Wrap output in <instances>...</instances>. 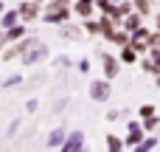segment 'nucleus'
Wrapping results in <instances>:
<instances>
[{
	"label": "nucleus",
	"mask_w": 160,
	"mask_h": 152,
	"mask_svg": "<svg viewBox=\"0 0 160 152\" xmlns=\"http://www.w3.org/2000/svg\"><path fill=\"white\" fill-rule=\"evenodd\" d=\"M39 11H42V3H39V0H25V3L17 8L20 20H37V17H39Z\"/></svg>",
	"instance_id": "nucleus-6"
},
{
	"label": "nucleus",
	"mask_w": 160,
	"mask_h": 152,
	"mask_svg": "<svg viewBox=\"0 0 160 152\" xmlns=\"http://www.w3.org/2000/svg\"><path fill=\"white\" fill-rule=\"evenodd\" d=\"M121 23H124V31H135V28L141 25V14H138V11H135V14L129 11V14L121 17Z\"/></svg>",
	"instance_id": "nucleus-12"
},
{
	"label": "nucleus",
	"mask_w": 160,
	"mask_h": 152,
	"mask_svg": "<svg viewBox=\"0 0 160 152\" xmlns=\"http://www.w3.org/2000/svg\"><path fill=\"white\" fill-rule=\"evenodd\" d=\"M158 147V138H141V144L135 147L138 152H149V149H155Z\"/></svg>",
	"instance_id": "nucleus-20"
},
{
	"label": "nucleus",
	"mask_w": 160,
	"mask_h": 152,
	"mask_svg": "<svg viewBox=\"0 0 160 152\" xmlns=\"http://www.w3.org/2000/svg\"><path fill=\"white\" fill-rule=\"evenodd\" d=\"M84 147V133L73 130V133H65V141H62V149L65 152H79Z\"/></svg>",
	"instance_id": "nucleus-5"
},
{
	"label": "nucleus",
	"mask_w": 160,
	"mask_h": 152,
	"mask_svg": "<svg viewBox=\"0 0 160 152\" xmlns=\"http://www.w3.org/2000/svg\"><path fill=\"white\" fill-rule=\"evenodd\" d=\"M84 31H87V34H96V37H98V23L87 17V20H84Z\"/></svg>",
	"instance_id": "nucleus-22"
},
{
	"label": "nucleus",
	"mask_w": 160,
	"mask_h": 152,
	"mask_svg": "<svg viewBox=\"0 0 160 152\" xmlns=\"http://www.w3.org/2000/svg\"><path fill=\"white\" fill-rule=\"evenodd\" d=\"M143 133H155V130H160V118H158V113L155 116H149V118H143Z\"/></svg>",
	"instance_id": "nucleus-15"
},
{
	"label": "nucleus",
	"mask_w": 160,
	"mask_h": 152,
	"mask_svg": "<svg viewBox=\"0 0 160 152\" xmlns=\"http://www.w3.org/2000/svg\"><path fill=\"white\" fill-rule=\"evenodd\" d=\"M93 8H96V3H93V0H76V3H73V11H76L82 20L93 17Z\"/></svg>",
	"instance_id": "nucleus-11"
},
{
	"label": "nucleus",
	"mask_w": 160,
	"mask_h": 152,
	"mask_svg": "<svg viewBox=\"0 0 160 152\" xmlns=\"http://www.w3.org/2000/svg\"><path fill=\"white\" fill-rule=\"evenodd\" d=\"M62 39H82V28H76V25H62Z\"/></svg>",
	"instance_id": "nucleus-14"
},
{
	"label": "nucleus",
	"mask_w": 160,
	"mask_h": 152,
	"mask_svg": "<svg viewBox=\"0 0 160 152\" xmlns=\"http://www.w3.org/2000/svg\"><path fill=\"white\" fill-rule=\"evenodd\" d=\"M56 65H59V68H68V65H70V59H68V56H59V59H56Z\"/></svg>",
	"instance_id": "nucleus-28"
},
{
	"label": "nucleus",
	"mask_w": 160,
	"mask_h": 152,
	"mask_svg": "<svg viewBox=\"0 0 160 152\" xmlns=\"http://www.w3.org/2000/svg\"><path fill=\"white\" fill-rule=\"evenodd\" d=\"M87 71H90V59H82L79 62V73H87Z\"/></svg>",
	"instance_id": "nucleus-27"
},
{
	"label": "nucleus",
	"mask_w": 160,
	"mask_h": 152,
	"mask_svg": "<svg viewBox=\"0 0 160 152\" xmlns=\"http://www.w3.org/2000/svg\"><path fill=\"white\" fill-rule=\"evenodd\" d=\"M25 110H28V113H34V110H37V99H31V102L25 104Z\"/></svg>",
	"instance_id": "nucleus-29"
},
{
	"label": "nucleus",
	"mask_w": 160,
	"mask_h": 152,
	"mask_svg": "<svg viewBox=\"0 0 160 152\" xmlns=\"http://www.w3.org/2000/svg\"><path fill=\"white\" fill-rule=\"evenodd\" d=\"M158 87H160V73H158Z\"/></svg>",
	"instance_id": "nucleus-31"
},
{
	"label": "nucleus",
	"mask_w": 160,
	"mask_h": 152,
	"mask_svg": "<svg viewBox=\"0 0 160 152\" xmlns=\"http://www.w3.org/2000/svg\"><path fill=\"white\" fill-rule=\"evenodd\" d=\"M121 116H124V110H110V113H107V121H118Z\"/></svg>",
	"instance_id": "nucleus-26"
},
{
	"label": "nucleus",
	"mask_w": 160,
	"mask_h": 152,
	"mask_svg": "<svg viewBox=\"0 0 160 152\" xmlns=\"http://www.w3.org/2000/svg\"><path fill=\"white\" fill-rule=\"evenodd\" d=\"M68 17H70V0H51L48 8H45V14H42V20L45 23H53V25L65 23Z\"/></svg>",
	"instance_id": "nucleus-1"
},
{
	"label": "nucleus",
	"mask_w": 160,
	"mask_h": 152,
	"mask_svg": "<svg viewBox=\"0 0 160 152\" xmlns=\"http://www.w3.org/2000/svg\"><path fill=\"white\" fill-rule=\"evenodd\" d=\"M110 93H112L110 79H96V82H90V99H93V102H107Z\"/></svg>",
	"instance_id": "nucleus-4"
},
{
	"label": "nucleus",
	"mask_w": 160,
	"mask_h": 152,
	"mask_svg": "<svg viewBox=\"0 0 160 152\" xmlns=\"http://www.w3.org/2000/svg\"><path fill=\"white\" fill-rule=\"evenodd\" d=\"M107 149H110V152H118V149H124V141H121L118 135H107Z\"/></svg>",
	"instance_id": "nucleus-19"
},
{
	"label": "nucleus",
	"mask_w": 160,
	"mask_h": 152,
	"mask_svg": "<svg viewBox=\"0 0 160 152\" xmlns=\"http://www.w3.org/2000/svg\"><path fill=\"white\" fill-rule=\"evenodd\" d=\"M62 141H65V130H51V133H48V141H45V144L53 149V147H62Z\"/></svg>",
	"instance_id": "nucleus-13"
},
{
	"label": "nucleus",
	"mask_w": 160,
	"mask_h": 152,
	"mask_svg": "<svg viewBox=\"0 0 160 152\" xmlns=\"http://www.w3.org/2000/svg\"><path fill=\"white\" fill-rule=\"evenodd\" d=\"M146 39H149V31L138 25L135 31H129V42H127V45H132L138 54H146V51H149V42H146Z\"/></svg>",
	"instance_id": "nucleus-3"
},
{
	"label": "nucleus",
	"mask_w": 160,
	"mask_h": 152,
	"mask_svg": "<svg viewBox=\"0 0 160 152\" xmlns=\"http://www.w3.org/2000/svg\"><path fill=\"white\" fill-rule=\"evenodd\" d=\"M0 45H3V34H0Z\"/></svg>",
	"instance_id": "nucleus-32"
},
{
	"label": "nucleus",
	"mask_w": 160,
	"mask_h": 152,
	"mask_svg": "<svg viewBox=\"0 0 160 152\" xmlns=\"http://www.w3.org/2000/svg\"><path fill=\"white\" fill-rule=\"evenodd\" d=\"M158 28H160V14H158Z\"/></svg>",
	"instance_id": "nucleus-30"
},
{
	"label": "nucleus",
	"mask_w": 160,
	"mask_h": 152,
	"mask_svg": "<svg viewBox=\"0 0 160 152\" xmlns=\"http://www.w3.org/2000/svg\"><path fill=\"white\" fill-rule=\"evenodd\" d=\"M155 110H158L155 104H143V107H141V118H149V116H155Z\"/></svg>",
	"instance_id": "nucleus-24"
},
{
	"label": "nucleus",
	"mask_w": 160,
	"mask_h": 152,
	"mask_svg": "<svg viewBox=\"0 0 160 152\" xmlns=\"http://www.w3.org/2000/svg\"><path fill=\"white\" fill-rule=\"evenodd\" d=\"M143 135H146V133H143V127H141L138 121H129V135H127V144H129V147H138Z\"/></svg>",
	"instance_id": "nucleus-10"
},
{
	"label": "nucleus",
	"mask_w": 160,
	"mask_h": 152,
	"mask_svg": "<svg viewBox=\"0 0 160 152\" xmlns=\"http://www.w3.org/2000/svg\"><path fill=\"white\" fill-rule=\"evenodd\" d=\"M110 42H115L118 48L127 45V42H129V31H112V34H110Z\"/></svg>",
	"instance_id": "nucleus-17"
},
{
	"label": "nucleus",
	"mask_w": 160,
	"mask_h": 152,
	"mask_svg": "<svg viewBox=\"0 0 160 152\" xmlns=\"http://www.w3.org/2000/svg\"><path fill=\"white\" fill-rule=\"evenodd\" d=\"M138 59V51L132 45H121V62H135Z\"/></svg>",
	"instance_id": "nucleus-18"
},
{
	"label": "nucleus",
	"mask_w": 160,
	"mask_h": 152,
	"mask_svg": "<svg viewBox=\"0 0 160 152\" xmlns=\"http://www.w3.org/2000/svg\"><path fill=\"white\" fill-rule=\"evenodd\" d=\"M101 65H104V76H107V79H115V76H118V59H115V56L101 54Z\"/></svg>",
	"instance_id": "nucleus-8"
},
{
	"label": "nucleus",
	"mask_w": 160,
	"mask_h": 152,
	"mask_svg": "<svg viewBox=\"0 0 160 152\" xmlns=\"http://www.w3.org/2000/svg\"><path fill=\"white\" fill-rule=\"evenodd\" d=\"M132 8L143 17V14H149V8H152V6H149V0H135V3H132Z\"/></svg>",
	"instance_id": "nucleus-21"
},
{
	"label": "nucleus",
	"mask_w": 160,
	"mask_h": 152,
	"mask_svg": "<svg viewBox=\"0 0 160 152\" xmlns=\"http://www.w3.org/2000/svg\"><path fill=\"white\" fill-rule=\"evenodd\" d=\"M20 56H22V65H39V62L48 56V45H45V42H39V39H31V42H28V48H25Z\"/></svg>",
	"instance_id": "nucleus-2"
},
{
	"label": "nucleus",
	"mask_w": 160,
	"mask_h": 152,
	"mask_svg": "<svg viewBox=\"0 0 160 152\" xmlns=\"http://www.w3.org/2000/svg\"><path fill=\"white\" fill-rule=\"evenodd\" d=\"M14 23H20V14H17V11H6V14H0V25H3V28H8V25H14Z\"/></svg>",
	"instance_id": "nucleus-16"
},
{
	"label": "nucleus",
	"mask_w": 160,
	"mask_h": 152,
	"mask_svg": "<svg viewBox=\"0 0 160 152\" xmlns=\"http://www.w3.org/2000/svg\"><path fill=\"white\" fill-rule=\"evenodd\" d=\"M28 42H31L28 37H20V39H14V45L3 51V59H6V62H8V59H17V56H20V54L28 48Z\"/></svg>",
	"instance_id": "nucleus-7"
},
{
	"label": "nucleus",
	"mask_w": 160,
	"mask_h": 152,
	"mask_svg": "<svg viewBox=\"0 0 160 152\" xmlns=\"http://www.w3.org/2000/svg\"><path fill=\"white\" fill-rule=\"evenodd\" d=\"M22 82V76H8L6 82H3V87H11V85H20Z\"/></svg>",
	"instance_id": "nucleus-25"
},
{
	"label": "nucleus",
	"mask_w": 160,
	"mask_h": 152,
	"mask_svg": "<svg viewBox=\"0 0 160 152\" xmlns=\"http://www.w3.org/2000/svg\"><path fill=\"white\" fill-rule=\"evenodd\" d=\"M112 3H118V0H112Z\"/></svg>",
	"instance_id": "nucleus-33"
},
{
	"label": "nucleus",
	"mask_w": 160,
	"mask_h": 152,
	"mask_svg": "<svg viewBox=\"0 0 160 152\" xmlns=\"http://www.w3.org/2000/svg\"><path fill=\"white\" fill-rule=\"evenodd\" d=\"M20 37H25V25L14 23V25L3 28V42H14V39H20Z\"/></svg>",
	"instance_id": "nucleus-9"
},
{
	"label": "nucleus",
	"mask_w": 160,
	"mask_h": 152,
	"mask_svg": "<svg viewBox=\"0 0 160 152\" xmlns=\"http://www.w3.org/2000/svg\"><path fill=\"white\" fill-rule=\"evenodd\" d=\"M146 42H149V48H160V28L155 31V34H149V39H146Z\"/></svg>",
	"instance_id": "nucleus-23"
}]
</instances>
